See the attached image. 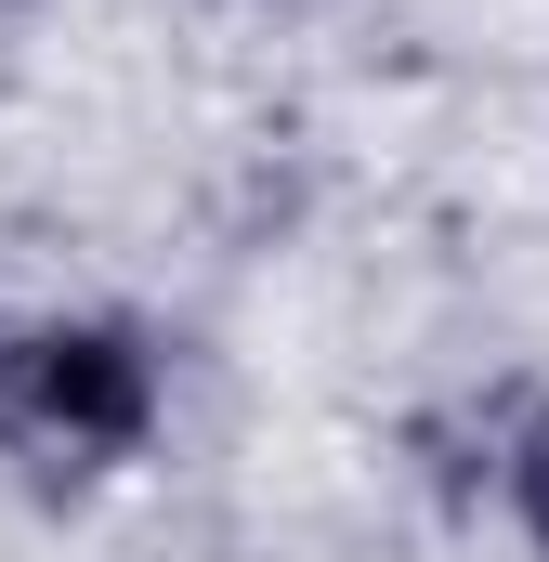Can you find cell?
Returning <instances> with one entry per match:
<instances>
[{"label":"cell","mask_w":549,"mask_h":562,"mask_svg":"<svg viewBox=\"0 0 549 562\" xmlns=\"http://www.w3.org/2000/svg\"><path fill=\"white\" fill-rule=\"evenodd\" d=\"M26 13H40V0H0V40H13V26H26Z\"/></svg>","instance_id":"obj_4"},{"label":"cell","mask_w":549,"mask_h":562,"mask_svg":"<svg viewBox=\"0 0 549 562\" xmlns=\"http://www.w3.org/2000/svg\"><path fill=\"white\" fill-rule=\"evenodd\" d=\"M524 393H537V380H471V393H445V406L406 419V471H418V497H432L445 524H484L497 445H511V419H524Z\"/></svg>","instance_id":"obj_2"},{"label":"cell","mask_w":549,"mask_h":562,"mask_svg":"<svg viewBox=\"0 0 549 562\" xmlns=\"http://www.w3.org/2000/svg\"><path fill=\"white\" fill-rule=\"evenodd\" d=\"M0 314H13V301H0Z\"/></svg>","instance_id":"obj_5"},{"label":"cell","mask_w":549,"mask_h":562,"mask_svg":"<svg viewBox=\"0 0 549 562\" xmlns=\"http://www.w3.org/2000/svg\"><path fill=\"white\" fill-rule=\"evenodd\" d=\"M170 431V340L132 301L0 314V458L26 484H119Z\"/></svg>","instance_id":"obj_1"},{"label":"cell","mask_w":549,"mask_h":562,"mask_svg":"<svg viewBox=\"0 0 549 562\" xmlns=\"http://www.w3.org/2000/svg\"><path fill=\"white\" fill-rule=\"evenodd\" d=\"M497 524H511V550L549 562V380L524 393V419H511V445H497V497H484Z\"/></svg>","instance_id":"obj_3"}]
</instances>
